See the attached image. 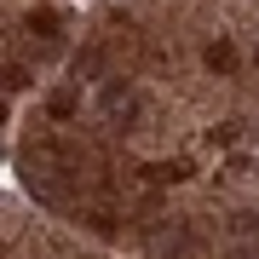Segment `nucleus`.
<instances>
[{"label": "nucleus", "mask_w": 259, "mask_h": 259, "mask_svg": "<svg viewBox=\"0 0 259 259\" xmlns=\"http://www.w3.org/2000/svg\"><path fill=\"white\" fill-rule=\"evenodd\" d=\"M207 69H236V47H231V40H213V47H207Z\"/></svg>", "instance_id": "f03ea898"}, {"label": "nucleus", "mask_w": 259, "mask_h": 259, "mask_svg": "<svg viewBox=\"0 0 259 259\" xmlns=\"http://www.w3.org/2000/svg\"><path fill=\"white\" fill-rule=\"evenodd\" d=\"M144 173H150V185H179V179H190V161H185V156H173V161L144 167Z\"/></svg>", "instance_id": "f257e3e1"}, {"label": "nucleus", "mask_w": 259, "mask_h": 259, "mask_svg": "<svg viewBox=\"0 0 259 259\" xmlns=\"http://www.w3.org/2000/svg\"><path fill=\"white\" fill-rule=\"evenodd\" d=\"M29 29H40V35H52V29H58V12H52V6L29 12Z\"/></svg>", "instance_id": "39448f33"}, {"label": "nucleus", "mask_w": 259, "mask_h": 259, "mask_svg": "<svg viewBox=\"0 0 259 259\" xmlns=\"http://www.w3.org/2000/svg\"><path fill=\"white\" fill-rule=\"evenodd\" d=\"M47 110H52V115H58V121H69V115H75V110H81V98H75V93H69V87H58V93H52V98H47Z\"/></svg>", "instance_id": "7ed1b4c3"}, {"label": "nucleus", "mask_w": 259, "mask_h": 259, "mask_svg": "<svg viewBox=\"0 0 259 259\" xmlns=\"http://www.w3.org/2000/svg\"><path fill=\"white\" fill-rule=\"evenodd\" d=\"M236 133H242L236 121H219V127H207V139H213V144H236Z\"/></svg>", "instance_id": "0eeeda50"}, {"label": "nucleus", "mask_w": 259, "mask_h": 259, "mask_svg": "<svg viewBox=\"0 0 259 259\" xmlns=\"http://www.w3.org/2000/svg\"><path fill=\"white\" fill-rule=\"evenodd\" d=\"M236 236H242V248H248V242H259V207L236 213Z\"/></svg>", "instance_id": "20e7f679"}, {"label": "nucleus", "mask_w": 259, "mask_h": 259, "mask_svg": "<svg viewBox=\"0 0 259 259\" xmlns=\"http://www.w3.org/2000/svg\"><path fill=\"white\" fill-rule=\"evenodd\" d=\"M0 87H6V93H23V87H29V75L12 64V69H0Z\"/></svg>", "instance_id": "423d86ee"}, {"label": "nucleus", "mask_w": 259, "mask_h": 259, "mask_svg": "<svg viewBox=\"0 0 259 259\" xmlns=\"http://www.w3.org/2000/svg\"><path fill=\"white\" fill-rule=\"evenodd\" d=\"M0 121H6V104H0Z\"/></svg>", "instance_id": "6e6552de"}]
</instances>
